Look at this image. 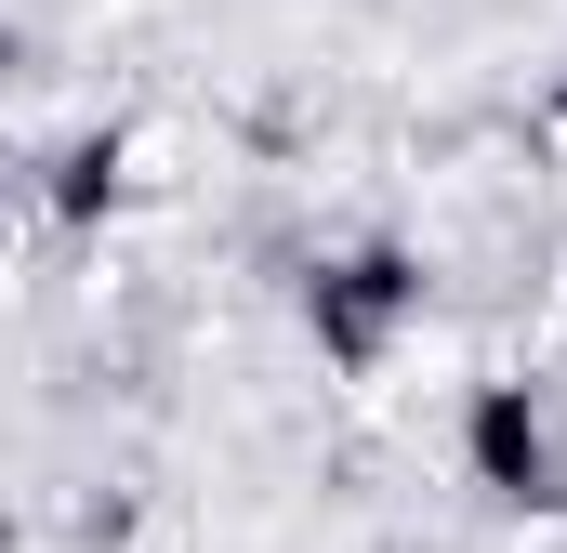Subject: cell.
<instances>
[{
  "instance_id": "obj_2",
  "label": "cell",
  "mask_w": 567,
  "mask_h": 553,
  "mask_svg": "<svg viewBox=\"0 0 567 553\" xmlns=\"http://www.w3.org/2000/svg\"><path fill=\"white\" fill-rule=\"evenodd\" d=\"M475 474H488L502 501H555V448H542V421H528V383H488V396H475Z\"/></svg>"
},
{
  "instance_id": "obj_1",
  "label": "cell",
  "mask_w": 567,
  "mask_h": 553,
  "mask_svg": "<svg viewBox=\"0 0 567 553\" xmlns=\"http://www.w3.org/2000/svg\"><path fill=\"white\" fill-rule=\"evenodd\" d=\"M410 290H423L410 251H357V264H330V276H317V343H330V356H370L383 316H396Z\"/></svg>"
}]
</instances>
